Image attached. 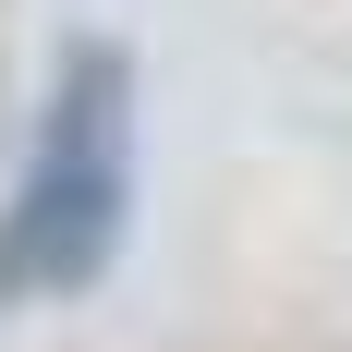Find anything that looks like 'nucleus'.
Here are the masks:
<instances>
[{
    "label": "nucleus",
    "mask_w": 352,
    "mask_h": 352,
    "mask_svg": "<svg viewBox=\"0 0 352 352\" xmlns=\"http://www.w3.org/2000/svg\"><path fill=\"white\" fill-rule=\"evenodd\" d=\"M134 219V61L122 49H73L49 85V122L25 146V182L0 207V304H61L122 255Z\"/></svg>",
    "instance_id": "obj_1"
}]
</instances>
